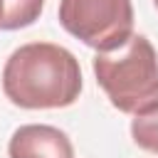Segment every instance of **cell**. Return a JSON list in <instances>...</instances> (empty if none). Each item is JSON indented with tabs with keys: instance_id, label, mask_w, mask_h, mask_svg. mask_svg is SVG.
Instances as JSON below:
<instances>
[{
	"instance_id": "6da1fadb",
	"label": "cell",
	"mask_w": 158,
	"mask_h": 158,
	"mask_svg": "<svg viewBox=\"0 0 158 158\" xmlns=\"http://www.w3.org/2000/svg\"><path fill=\"white\" fill-rule=\"evenodd\" d=\"M2 91L20 109H64L81 94L79 59L59 44L30 42L2 67Z\"/></svg>"
},
{
	"instance_id": "7a4b0ae2",
	"label": "cell",
	"mask_w": 158,
	"mask_h": 158,
	"mask_svg": "<svg viewBox=\"0 0 158 158\" xmlns=\"http://www.w3.org/2000/svg\"><path fill=\"white\" fill-rule=\"evenodd\" d=\"M96 84L121 114H141L158 104V52L146 35H131L114 52L91 59Z\"/></svg>"
},
{
	"instance_id": "3957f363",
	"label": "cell",
	"mask_w": 158,
	"mask_h": 158,
	"mask_svg": "<svg viewBox=\"0 0 158 158\" xmlns=\"http://www.w3.org/2000/svg\"><path fill=\"white\" fill-rule=\"evenodd\" d=\"M59 25L96 52H114L133 35L131 0H59Z\"/></svg>"
},
{
	"instance_id": "277c9868",
	"label": "cell",
	"mask_w": 158,
	"mask_h": 158,
	"mask_svg": "<svg viewBox=\"0 0 158 158\" xmlns=\"http://www.w3.org/2000/svg\"><path fill=\"white\" fill-rule=\"evenodd\" d=\"M10 158H74V146L64 131L49 123H25L12 131Z\"/></svg>"
},
{
	"instance_id": "5b68a950",
	"label": "cell",
	"mask_w": 158,
	"mask_h": 158,
	"mask_svg": "<svg viewBox=\"0 0 158 158\" xmlns=\"http://www.w3.org/2000/svg\"><path fill=\"white\" fill-rule=\"evenodd\" d=\"M44 0H0V30H22L40 20Z\"/></svg>"
},
{
	"instance_id": "8992f818",
	"label": "cell",
	"mask_w": 158,
	"mask_h": 158,
	"mask_svg": "<svg viewBox=\"0 0 158 158\" xmlns=\"http://www.w3.org/2000/svg\"><path fill=\"white\" fill-rule=\"evenodd\" d=\"M131 138L138 148L158 156V104L148 111H141L131 121Z\"/></svg>"
},
{
	"instance_id": "52a82bcc",
	"label": "cell",
	"mask_w": 158,
	"mask_h": 158,
	"mask_svg": "<svg viewBox=\"0 0 158 158\" xmlns=\"http://www.w3.org/2000/svg\"><path fill=\"white\" fill-rule=\"evenodd\" d=\"M153 5H156V7H158V0H153Z\"/></svg>"
}]
</instances>
